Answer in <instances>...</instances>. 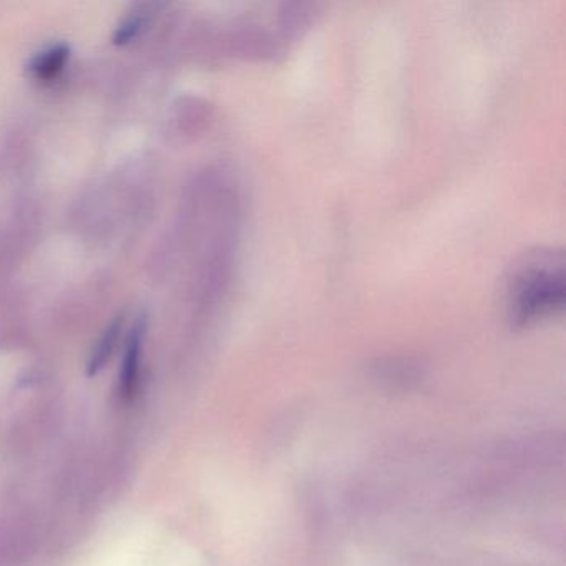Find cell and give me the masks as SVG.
Wrapping results in <instances>:
<instances>
[{
	"instance_id": "5",
	"label": "cell",
	"mask_w": 566,
	"mask_h": 566,
	"mask_svg": "<svg viewBox=\"0 0 566 566\" xmlns=\"http://www.w3.org/2000/svg\"><path fill=\"white\" fill-rule=\"evenodd\" d=\"M144 28V21L140 18L128 19L115 32V44H127L132 39L137 38L138 32Z\"/></svg>"
},
{
	"instance_id": "3",
	"label": "cell",
	"mask_w": 566,
	"mask_h": 566,
	"mask_svg": "<svg viewBox=\"0 0 566 566\" xmlns=\"http://www.w3.org/2000/svg\"><path fill=\"white\" fill-rule=\"evenodd\" d=\"M71 57V49L65 44L52 45L48 51L41 52L32 59L29 71L31 75L41 82H51L61 75Z\"/></svg>"
},
{
	"instance_id": "4",
	"label": "cell",
	"mask_w": 566,
	"mask_h": 566,
	"mask_svg": "<svg viewBox=\"0 0 566 566\" xmlns=\"http://www.w3.org/2000/svg\"><path fill=\"white\" fill-rule=\"evenodd\" d=\"M122 321L115 319L111 326L105 329L98 339L97 346H95L94 353H92L91 360H88V374L95 376L104 369L107 360L111 359L114 354L115 347H117L118 337H120Z\"/></svg>"
},
{
	"instance_id": "1",
	"label": "cell",
	"mask_w": 566,
	"mask_h": 566,
	"mask_svg": "<svg viewBox=\"0 0 566 566\" xmlns=\"http://www.w3.org/2000/svg\"><path fill=\"white\" fill-rule=\"evenodd\" d=\"M563 258L539 253L528 258L513 276L509 291L510 319L520 326L542 319L563 306Z\"/></svg>"
},
{
	"instance_id": "2",
	"label": "cell",
	"mask_w": 566,
	"mask_h": 566,
	"mask_svg": "<svg viewBox=\"0 0 566 566\" xmlns=\"http://www.w3.org/2000/svg\"><path fill=\"white\" fill-rule=\"evenodd\" d=\"M145 321H138L125 346L124 364L120 370V397L125 402H130L137 396L138 386H140L142 376V353H144Z\"/></svg>"
}]
</instances>
